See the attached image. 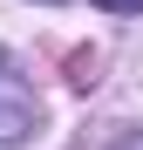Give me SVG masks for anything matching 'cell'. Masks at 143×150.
Segmentation results:
<instances>
[{"mask_svg":"<svg viewBox=\"0 0 143 150\" xmlns=\"http://www.w3.org/2000/svg\"><path fill=\"white\" fill-rule=\"evenodd\" d=\"M34 130V96H27V82H20V75H14V62L7 55H0V137H27Z\"/></svg>","mask_w":143,"mask_h":150,"instance_id":"1","label":"cell"},{"mask_svg":"<svg viewBox=\"0 0 143 150\" xmlns=\"http://www.w3.org/2000/svg\"><path fill=\"white\" fill-rule=\"evenodd\" d=\"M95 7H109V14H143V0H95Z\"/></svg>","mask_w":143,"mask_h":150,"instance_id":"2","label":"cell"}]
</instances>
